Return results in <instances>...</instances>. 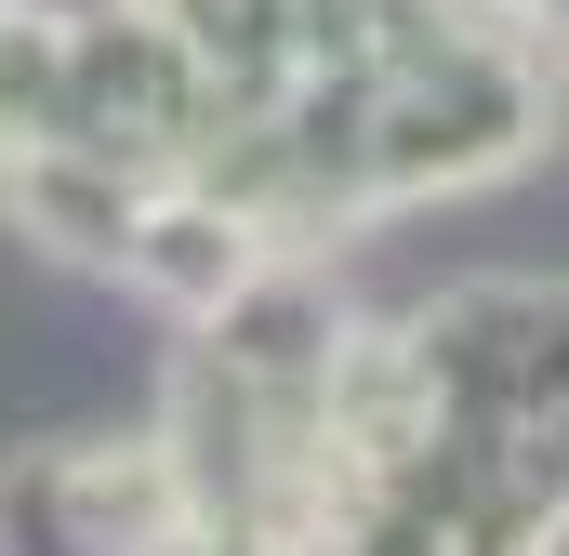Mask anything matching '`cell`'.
I'll return each instance as SVG.
<instances>
[{
    "mask_svg": "<svg viewBox=\"0 0 569 556\" xmlns=\"http://www.w3.org/2000/svg\"><path fill=\"white\" fill-rule=\"evenodd\" d=\"M266 252H291V239H266L252 212H226V199H199V186H146L133 239H120V291L159 305V318H212Z\"/></svg>",
    "mask_w": 569,
    "mask_h": 556,
    "instance_id": "obj_1",
    "label": "cell"
}]
</instances>
